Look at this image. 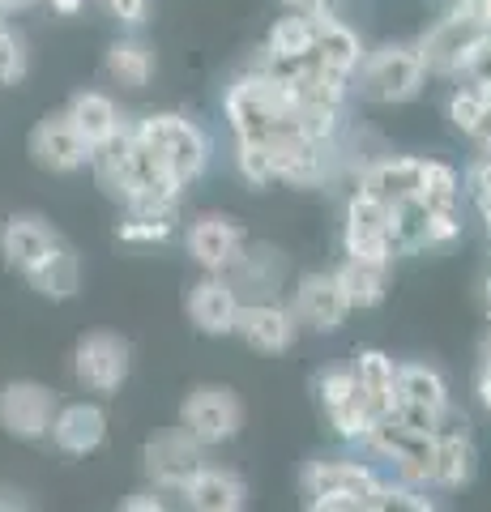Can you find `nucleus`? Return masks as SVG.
I'll return each instance as SVG.
<instances>
[{"instance_id": "nucleus-1", "label": "nucleus", "mask_w": 491, "mask_h": 512, "mask_svg": "<svg viewBox=\"0 0 491 512\" xmlns=\"http://www.w3.org/2000/svg\"><path fill=\"white\" fill-rule=\"evenodd\" d=\"M223 107L235 141H252V146H269V150H287L295 141H308L299 133V86L278 82V77L261 69L231 82Z\"/></svg>"}, {"instance_id": "nucleus-2", "label": "nucleus", "mask_w": 491, "mask_h": 512, "mask_svg": "<svg viewBox=\"0 0 491 512\" xmlns=\"http://www.w3.org/2000/svg\"><path fill=\"white\" fill-rule=\"evenodd\" d=\"M487 39H491V26H487L483 0H453L445 18L427 30L415 47H419L427 73L462 77L466 64L474 60V52H479Z\"/></svg>"}, {"instance_id": "nucleus-3", "label": "nucleus", "mask_w": 491, "mask_h": 512, "mask_svg": "<svg viewBox=\"0 0 491 512\" xmlns=\"http://www.w3.org/2000/svg\"><path fill=\"white\" fill-rule=\"evenodd\" d=\"M380 474L363 461L351 457H325L312 461L299 478L304 487V504L316 512H372V495H376Z\"/></svg>"}, {"instance_id": "nucleus-4", "label": "nucleus", "mask_w": 491, "mask_h": 512, "mask_svg": "<svg viewBox=\"0 0 491 512\" xmlns=\"http://www.w3.org/2000/svg\"><path fill=\"white\" fill-rule=\"evenodd\" d=\"M137 128V137L163 158L167 175L180 188H188L193 180H201V171L210 167V137L201 133V124H193L188 116H176V111H163V116H146Z\"/></svg>"}, {"instance_id": "nucleus-5", "label": "nucleus", "mask_w": 491, "mask_h": 512, "mask_svg": "<svg viewBox=\"0 0 491 512\" xmlns=\"http://www.w3.org/2000/svg\"><path fill=\"white\" fill-rule=\"evenodd\" d=\"M359 77V94L372 103H406L415 99L427 82V69H423V56L415 43H389L380 52H368L363 64L355 69Z\"/></svg>"}, {"instance_id": "nucleus-6", "label": "nucleus", "mask_w": 491, "mask_h": 512, "mask_svg": "<svg viewBox=\"0 0 491 512\" xmlns=\"http://www.w3.org/2000/svg\"><path fill=\"white\" fill-rule=\"evenodd\" d=\"M244 423V410H240V397L223 384H201L184 397L180 406V427L193 436L201 448H218L235 440V431Z\"/></svg>"}, {"instance_id": "nucleus-7", "label": "nucleus", "mask_w": 491, "mask_h": 512, "mask_svg": "<svg viewBox=\"0 0 491 512\" xmlns=\"http://www.w3.org/2000/svg\"><path fill=\"white\" fill-rule=\"evenodd\" d=\"M372 448V453H380L385 461H393V470H398V478H410V483H423L427 487V474H432V457H436V436L432 431H415L406 427L398 419H376L368 440H363Z\"/></svg>"}, {"instance_id": "nucleus-8", "label": "nucleus", "mask_w": 491, "mask_h": 512, "mask_svg": "<svg viewBox=\"0 0 491 512\" xmlns=\"http://www.w3.org/2000/svg\"><path fill=\"white\" fill-rule=\"evenodd\" d=\"M133 350L120 333H90L73 350V376L90 393H116L129 380Z\"/></svg>"}, {"instance_id": "nucleus-9", "label": "nucleus", "mask_w": 491, "mask_h": 512, "mask_svg": "<svg viewBox=\"0 0 491 512\" xmlns=\"http://www.w3.org/2000/svg\"><path fill=\"white\" fill-rule=\"evenodd\" d=\"M146 470L154 478L158 491H171V495H184V487L193 483V474L205 466V448L188 436L184 427H171V431H158V436L146 444Z\"/></svg>"}, {"instance_id": "nucleus-10", "label": "nucleus", "mask_w": 491, "mask_h": 512, "mask_svg": "<svg viewBox=\"0 0 491 512\" xmlns=\"http://www.w3.org/2000/svg\"><path fill=\"white\" fill-rule=\"evenodd\" d=\"M56 393L39 380H9L0 389V427L18 440H43L56 414Z\"/></svg>"}, {"instance_id": "nucleus-11", "label": "nucleus", "mask_w": 491, "mask_h": 512, "mask_svg": "<svg viewBox=\"0 0 491 512\" xmlns=\"http://www.w3.org/2000/svg\"><path fill=\"white\" fill-rule=\"evenodd\" d=\"M342 244H346V256H363V261H385V265H393L389 205L355 188L351 205H346V231H342Z\"/></svg>"}, {"instance_id": "nucleus-12", "label": "nucleus", "mask_w": 491, "mask_h": 512, "mask_svg": "<svg viewBox=\"0 0 491 512\" xmlns=\"http://www.w3.org/2000/svg\"><path fill=\"white\" fill-rule=\"evenodd\" d=\"M235 333L244 338V346L261 350V355H282L295 346L299 320L291 308H282L274 299H244L235 312Z\"/></svg>"}, {"instance_id": "nucleus-13", "label": "nucleus", "mask_w": 491, "mask_h": 512, "mask_svg": "<svg viewBox=\"0 0 491 512\" xmlns=\"http://www.w3.org/2000/svg\"><path fill=\"white\" fill-rule=\"evenodd\" d=\"M295 320L299 325H308L316 333H334L346 325V316H351V299H346L338 274H304L295 286Z\"/></svg>"}, {"instance_id": "nucleus-14", "label": "nucleus", "mask_w": 491, "mask_h": 512, "mask_svg": "<svg viewBox=\"0 0 491 512\" xmlns=\"http://www.w3.org/2000/svg\"><path fill=\"white\" fill-rule=\"evenodd\" d=\"M223 278L235 286V295L248 299H274L282 291V278H287V256L269 244H248L235 252V261L223 269Z\"/></svg>"}, {"instance_id": "nucleus-15", "label": "nucleus", "mask_w": 491, "mask_h": 512, "mask_svg": "<svg viewBox=\"0 0 491 512\" xmlns=\"http://www.w3.org/2000/svg\"><path fill=\"white\" fill-rule=\"evenodd\" d=\"M244 244H248L244 222H235L227 214H201L188 227V256H193L205 274H223Z\"/></svg>"}, {"instance_id": "nucleus-16", "label": "nucleus", "mask_w": 491, "mask_h": 512, "mask_svg": "<svg viewBox=\"0 0 491 512\" xmlns=\"http://www.w3.org/2000/svg\"><path fill=\"white\" fill-rule=\"evenodd\" d=\"M30 154H35V163H39V167L60 171V175L90 163V146L82 141V133H77V128L69 124L65 111L35 124V133H30Z\"/></svg>"}, {"instance_id": "nucleus-17", "label": "nucleus", "mask_w": 491, "mask_h": 512, "mask_svg": "<svg viewBox=\"0 0 491 512\" xmlns=\"http://www.w3.org/2000/svg\"><path fill=\"white\" fill-rule=\"evenodd\" d=\"M235 312H240V295L223 274H205L193 291H188V316L201 333L210 338H227L235 333Z\"/></svg>"}, {"instance_id": "nucleus-18", "label": "nucleus", "mask_w": 491, "mask_h": 512, "mask_svg": "<svg viewBox=\"0 0 491 512\" xmlns=\"http://www.w3.org/2000/svg\"><path fill=\"white\" fill-rule=\"evenodd\" d=\"M47 436H52V444L60 448V453L86 457V453H94V448L103 444V436H107V414H103V406H94V402L56 406Z\"/></svg>"}, {"instance_id": "nucleus-19", "label": "nucleus", "mask_w": 491, "mask_h": 512, "mask_svg": "<svg viewBox=\"0 0 491 512\" xmlns=\"http://www.w3.org/2000/svg\"><path fill=\"white\" fill-rule=\"evenodd\" d=\"M423 188V158H372L368 167L359 171V192H368V197L385 201V205H398L406 197H419Z\"/></svg>"}, {"instance_id": "nucleus-20", "label": "nucleus", "mask_w": 491, "mask_h": 512, "mask_svg": "<svg viewBox=\"0 0 491 512\" xmlns=\"http://www.w3.org/2000/svg\"><path fill=\"white\" fill-rule=\"evenodd\" d=\"M312 52H316V60H321L325 69H334L342 77H355L363 56H368V52H363V39L338 18V13H321V18H316Z\"/></svg>"}, {"instance_id": "nucleus-21", "label": "nucleus", "mask_w": 491, "mask_h": 512, "mask_svg": "<svg viewBox=\"0 0 491 512\" xmlns=\"http://www.w3.org/2000/svg\"><path fill=\"white\" fill-rule=\"evenodd\" d=\"M184 504L197 512H240L248 504V487L235 470L201 466L193 474V483L184 487Z\"/></svg>"}, {"instance_id": "nucleus-22", "label": "nucleus", "mask_w": 491, "mask_h": 512, "mask_svg": "<svg viewBox=\"0 0 491 512\" xmlns=\"http://www.w3.org/2000/svg\"><path fill=\"white\" fill-rule=\"evenodd\" d=\"M56 239L60 235L47 227L43 218H30L26 214V218H13L9 227L0 231V248H5V261L18 269V274H26V269H35L43 256L56 248Z\"/></svg>"}, {"instance_id": "nucleus-23", "label": "nucleus", "mask_w": 491, "mask_h": 512, "mask_svg": "<svg viewBox=\"0 0 491 512\" xmlns=\"http://www.w3.org/2000/svg\"><path fill=\"white\" fill-rule=\"evenodd\" d=\"M474 470H479V453H474L470 436H436V457H432L427 487L432 491H457V487L470 483Z\"/></svg>"}, {"instance_id": "nucleus-24", "label": "nucleus", "mask_w": 491, "mask_h": 512, "mask_svg": "<svg viewBox=\"0 0 491 512\" xmlns=\"http://www.w3.org/2000/svg\"><path fill=\"white\" fill-rule=\"evenodd\" d=\"M26 278L47 299H73L77 291H82V261H77V252L69 244L56 239V248L47 252L35 269H26Z\"/></svg>"}, {"instance_id": "nucleus-25", "label": "nucleus", "mask_w": 491, "mask_h": 512, "mask_svg": "<svg viewBox=\"0 0 491 512\" xmlns=\"http://www.w3.org/2000/svg\"><path fill=\"white\" fill-rule=\"evenodd\" d=\"M69 124L82 133V141L94 150V146H103L112 133H120V107L107 99V94H99V90H82V94H73V103H69Z\"/></svg>"}, {"instance_id": "nucleus-26", "label": "nucleus", "mask_w": 491, "mask_h": 512, "mask_svg": "<svg viewBox=\"0 0 491 512\" xmlns=\"http://www.w3.org/2000/svg\"><path fill=\"white\" fill-rule=\"evenodd\" d=\"M351 372H355V384H359L368 410L376 419H385L389 402H393V372H398V363H393L385 350H359L351 359Z\"/></svg>"}, {"instance_id": "nucleus-27", "label": "nucleus", "mask_w": 491, "mask_h": 512, "mask_svg": "<svg viewBox=\"0 0 491 512\" xmlns=\"http://www.w3.org/2000/svg\"><path fill=\"white\" fill-rule=\"evenodd\" d=\"M351 308H376L389 286V265L385 261H363V256H346L342 269H334Z\"/></svg>"}, {"instance_id": "nucleus-28", "label": "nucleus", "mask_w": 491, "mask_h": 512, "mask_svg": "<svg viewBox=\"0 0 491 512\" xmlns=\"http://www.w3.org/2000/svg\"><path fill=\"white\" fill-rule=\"evenodd\" d=\"M393 397H398V402H419L427 410H440V406H449V384L427 363H398V372H393Z\"/></svg>"}, {"instance_id": "nucleus-29", "label": "nucleus", "mask_w": 491, "mask_h": 512, "mask_svg": "<svg viewBox=\"0 0 491 512\" xmlns=\"http://www.w3.org/2000/svg\"><path fill=\"white\" fill-rule=\"evenodd\" d=\"M107 77L129 90H141L154 77V52L141 39H116L107 47Z\"/></svg>"}, {"instance_id": "nucleus-30", "label": "nucleus", "mask_w": 491, "mask_h": 512, "mask_svg": "<svg viewBox=\"0 0 491 512\" xmlns=\"http://www.w3.org/2000/svg\"><path fill=\"white\" fill-rule=\"evenodd\" d=\"M427 205L423 197H406L398 205H389V244H393V256L402 252H419L423 239H427Z\"/></svg>"}, {"instance_id": "nucleus-31", "label": "nucleus", "mask_w": 491, "mask_h": 512, "mask_svg": "<svg viewBox=\"0 0 491 512\" xmlns=\"http://www.w3.org/2000/svg\"><path fill=\"white\" fill-rule=\"evenodd\" d=\"M312 30H316V18L287 9V18H278L269 26L265 52L269 56H304V52H312Z\"/></svg>"}, {"instance_id": "nucleus-32", "label": "nucleus", "mask_w": 491, "mask_h": 512, "mask_svg": "<svg viewBox=\"0 0 491 512\" xmlns=\"http://www.w3.org/2000/svg\"><path fill=\"white\" fill-rule=\"evenodd\" d=\"M419 197H423L427 210H457V201H462V180H457V171L449 163H440V158H423Z\"/></svg>"}, {"instance_id": "nucleus-33", "label": "nucleus", "mask_w": 491, "mask_h": 512, "mask_svg": "<svg viewBox=\"0 0 491 512\" xmlns=\"http://www.w3.org/2000/svg\"><path fill=\"white\" fill-rule=\"evenodd\" d=\"M176 231V214H150V210H129V218L116 227L120 244H163Z\"/></svg>"}, {"instance_id": "nucleus-34", "label": "nucleus", "mask_w": 491, "mask_h": 512, "mask_svg": "<svg viewBox=\"0 0 491 512\" xmlns=\"http://www.w3.org/2000/svg\"><path fill=\"white\" fill-rule=\"evenodd\" d=\"M235 167H240V175H244L252 188L278 184V175H274V150H269V146H252V141H240V150H235Z\"/></svg>"}, {"instance_id": "nucleus-35", "label": "nucleus", "mask_w": 491, "mask_h": 512, "mask_svg": "<svg viewBox=\"0 0 491 512\" xmlns=\"http://www.w3.org/2000/svg\"><path fill=\"white\" fill-rule=\"evenodd\" d=\"M483 107H487V94H483L479 86H474L470 77H466V82H457V90L449 94V120H453L457 128H462V133H470L474 120L483 116Z\"/></svg>"}, {"instance_id": "nucleus-36", "label": "nucleus", "mask_w": 491, "mask_h": 512, "mask_svg": "<svg viewBox=\"0 0 491 512\" xmlns=\"http://www.w3.org/2000/svg\"><path fill=\"white\" fill-rule=\"evenodd\" d=\"M351 393H355V372H351V363H346V367H325V372L316 376V397H321L325 410H334V406L346 402Z\"/></svg>"}, {"instance_id": "nucleus-37", "label": "nucleus", "mask_w": 491, "mask_h": 512, "mask_svg": "<svg viewBox=\"0 0 491 512\" xmlns=\"http://www.w3.org/2000/svg\"><path fill=\"white\" fill-rule=\"evenodd\" d=\"M26 77V47L13 30L0 26V86H13Z\"/></svg>"}, {"instance_id": "nucleus-38", "label": "nucleus", "mask_w": 491, "mask_h": 512, "mask_svg": "<svg viewBox=\"0 0 491 512\" xmlns=\"http://www.w3.org/2000/svg\"><path fill=\"white\" fill-rule=\"evenodd\" d=\"M453 239H462V214H457V210H432V214H427L423 248H449Z\"/></svg>"}, {"instance_id": "nucleus-39", "label": "nucleus", "mask_w": 491, "mask_h": 512, "mask_svg": "<svg viewBox=\"0 0 491 512\" xmlns=\"http://www.w3.org/2000/svg\"><path fill=\"white\" fill-rule=\"evenodd\" d=\"M462 77H470V82L491 99V39L479 47V52H474V60L466 64V73H462Z\"/></svg>"}, {"instance_id": "nucleus-40", "label": "nucleus", "mask_w": 491, "mask_h": 512, "mask_svg": "<svg viewBox=\"0 0 491 512\" xmlns=\"http://www.w3.org/2000/svg\"><path fill=\"white\" fill-rule=\"evenodd\" d=\"M107 9H112L124 26H141L150 18V0H107Z\"/></svg>"}, {"instance_id": "nucleus-41", "label": "nucleus", "mask_w": 491, "mask_h": 512, "mask_svg": "<svg viewBox=\"0 0 491 512\" xmlns=\"http://www.w3.org/2000/svg\"><path fill=\"white\" fill-rule=\"evenodd\" d=\"M466 188L470 197H479V192H491V154H479L466 171Z\"/></svg>"}, {"instance_id": "nucleus-42", "label": "nucleus", "mask_w": 491, "mask_h": 512, "mask_svg": "<svg viewBox=\"0 0 491 512\" xmlns=\"http://www.w3.org/2000/svg\"><path fill=\"white\" fill-rule=\"evenodd\" d=\"M466 137H474V146H479L483 154H491V99H487V107H483V116L474 120V128Z\"/></svg>"}, {"instance_id": "nucleus-43", "label": "nucleus", "mask_w": 491, "mask_h": 512, "mask_svg": "<svg viewBox=\"0 0 491 512\" xmlns=\"http://www.w3.org/2000/svg\"><path fill=\"white\" fill-rule=\"evenodd\" d=\"M124 508H129V512H163L167 500L158 491H141V495H133V500H124Z\"/></svg>"}, {"instance_id": "nucleus-44", "label": "nucleus", "mask_w": 491, "mask_h": 512, "mask_svg": "<svg viewBox=\"0 0 491 512\" xmlns=\"http://www.w3.org/2000/svg\"><path fill=\"white\" fill-rule=\"evenodd\" d=\"M43 5H52L56 13H65V18H73V13H82L86 0H43Z\"/></svg>"}, {"instance_id": "nucleus-45", "label": "nucleus", "mask_w": 491, "mask_h": 512, "mask_svg": "<svg viewBox=\"0 0 491 512\" xmlns=\"http://www.w3.org/2000/svg\"><path fill=\"white\" fill-rule=\"evenodd\" d=\"M474 205H479V214H483V222H487V235H491V192H479V197H474Z\"/></svg>"}, {"instance_id": "nucleus-46", "label": "nucleus", "mask_w": 491, "mask_h": 512, "mask_svg": "<svg viewBox=\"0 0 491 512\" xmlns=\"http://www.w3.org/2000/svg\"><path fill=\"white\" fill-rule=\"evenodd\" d=\"M479 376H491V338L483 342V367H479Z\"/></svg>"}, {"instance_id": "nucleus-47", "label": "nucleus", "mask_w": 491, "mask_h": 512, "mask_svg": "<svg viewBox=\"0 0 491 512\" xmlns=\"http://www.w3.org/2000/svg\"><path fill=\"white\" fill-rule=\"evenodd\" d=\"M26 5H35V0H0V9L13 13V9H26Z\"/></svg>"}, {"instance_id": "nucleus-48", "label": "nucleus", "mask_w": 491, "mask_h": 512, "mask_svg": "<svg viewBox=\"0 0 491 512\" xmlns=\"http://www.w3.org/2000/svg\"><path fill=\"white\" fill-rule=\"evenodd\" d=\"M483 308H487V316H491V278L483 282Z\"/></svg>"}, {"instance_id": "nucleus-49", "label": "nucleus", "mask_w": 491, "mask_h": 512, "mask_svg": "<svg viewBox=\"0 0 491 512\" xmlns=\"http://www.w3.org/2000/svg\"><path fill=\"white\" fill-rule=\"evenodd\" d=\"M483 13H487V26H491V0H483Z\"/></svg>"}, {"instance_id": "nucleus-50", "label": "nucleus", "mask_w": 491, "mask_h": 512, "mask_svg": "<svg viewBox=\"0 0 491 512\" xmlns=\"http://www.w3.org/2000/svg\"><path fill=\"white\" fill-rule=\"evenodd\" d=\"M0 26H5V9H0Z\"/></svg>"}]
</instances>
